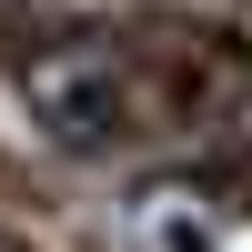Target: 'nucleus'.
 <instances>
[{
	"label": "nucleus",
	"instance_id": "f257e3e1",
	"mask_svg": "<svg viewBox=\"0 0 252 252\" xmlns=\"http://www.w3.org/2000/svg\"><path fill=\"white\" fill-rule=\"evenodd\" d=\"M20 91H31L40 131H51L61 152H101V141L121 131V61H111V40H51Z\"/></svg>",
	"mask_w": 252,
	"mask_h": 252
},
{
	"label": "nucleus",
	"instance_id": "f03ea898",
	"mask_svg": "<svg viewBox=\"0 0 252 252\" xmlns=\"http://www.w3.org/2000/svg\"><path fill=\"white\" fill-rule=\"evenodd\" d=\"M131 232L152 252H212V212H202V192H182V182H152V192L131 202Z\"/></svg>",
	"mask_w": 252,
	"mask_h": 252
}]
</instances>
